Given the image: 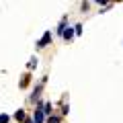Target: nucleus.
<instances>
[{
    "mask_svg": "<svg viewBox=\"0 0 123 123\" xmlns=\"http://www.w3.org/2000/svg\"><path fill=\"white\" fill-rule=\"evenodd\" d=\"M64 29H66V21H62V23H60V27L55 29V31H57V35H62V33H64Z\"/></svg>",
    "mask_w": 123,
    "mask_h": 123,
    "instance_id": "nucleus-7",
    "label": "nucleus"
},
{
    "mask_svg": "<svg viewBox=\"0 0 123 123\" xmlns=\"http://www.w3.org/2000/svg\"><path fill=\"white\" fill-rule=\"evenodd\" d=\"M119 2H121V0H119Z\"/></svg>",
    "mask_w": 123,
    "mask_h": 123,
    "instance_id": "nucleus-14",
    "label": "nucleus"
},
{
    "mask_svg": "<svg viewBox=\"0 0 123 123\" xmlns=\"http://www.w3.org/2000/svg\"><path fill=\"white\" fill-rule=\"evenodd\" d=\"M37 64H39V60H37V57H31V60H29V70L37 68Z\"/></svg>",
    "mask_w": 123,
    "mask_h": 123,
    "instance_id": "nucleus-5",
    "label": "nucleus"
},
{
    "mask_svg": "<svg viewBox=\"0 0 123 123\" xmlns=\"http://www.w3.org/2000/svg\"><path fill=\"white\" fill-rule=\"evenodd\" d=\"M25 123H33V119H25Z\"/></svg>",
    "mask_w": 123,
    "mask_h": 123,
    "instance_id": "nucleus-13",
    "label": "nucleus"
},
{
    "mask_svg": "<svg viewBox=\"0 0 123 123\" xmlns=\"http://www.w3.org/2000/svg\"><path fill=\"white\" fill-rule=\"evenodd\" d=\"M8 119H10L8 115H0V123H8Z\"/></svg>",
    "mask_w": 123,
    "mask_h": 123,
    "instance_id": "nucleus-10",
    "label": "nucleus"
},
{
    "mask_svg": "<svg viewBox=\"0 0 123 123\" xmlns=\"http://www.w3.org/2000/svg\"><path fill=\"white\" fill-rule=\"evenodd\" d=\"M74 33H78V35H80V33H82V25H76L74 27Z\"/></svg>",
    "mask_w": 123,
    "mask_h": 123,
    "instance_id": "nucleus-11",
    "label": "nucleus"
},
{
    "mask_svg": "<svg viewBox=\"0 0 123 123\" xmlns=\"http://www.w3.org/2000/svg\"><path fill=\"white\" fill-rule=\"evenodd\" d=\"M60 121H62L60 117H49V119H47V123H60Z\"/></svg>",
    "mask_w": 123,
    "mask_h": 123,
    "instance_id": "nucleus-9",
    "label": "nucleus"
},
{
    "mask_svg": "<svg viewBox=\"0 0 123 123\" xmlns=\"http://www.w3.org/2000/svg\"><path fill=\"white\" fill-rule=\"evenodd\" d=\"M49 41H51V31H47V33H45V35L41 37L39 41H37V47H39V49L47 47V43H49Z\"/></svg>",
    "mask_w": 123,
    "mask_h": 123,
    "instance_id": "nucleus-2",
    "label": "nucleus"
},
{
    "mask_svg": "<svg viewBox=\"0 0 123 123\" xmlns=\"http://www.w3.org/2000/svg\"><path fill=\"white\" fill-rule=\"evenodd\" d=\"M94 2H98V4H107L109 0H94Z\"/></svg>",
    "mask_w": 123,
    "mask_h": 123,
    "instance_id": "nucleus-12",
    "label": "nucleus"
},
{
    "mask_svg": "<svg viewBox=\"0 0 123 123\" xmlns=\"http://www.w3.org/2000/svg\"><path fill=\"white\" fill-rule=\"evenodd\" d=\"M14 119H17V121H25V111H17V113H14Z\"/></svg>",
    "mask_w": 123,
    "mask_h": 123,
    "instance_id": "nucleus-4",
    "label": "nucleus"
},
{
    "mask_svg": "<svg viewBox=\"0 0 123 123\" xmlns=\"http://www.w3.org/2000/svg\"><path fill=\"white\" fill-rule=\"evenodd\" d=\"M29 80H31V76L27 74V76H23V80H21V88H25L27 84H29Z\"/></svg>",
    "mask_w": 123,
    "mask_h": 123,
    "instance_id": "nucleus-6",
    "label": "nucleus"
},
{
    "mask_svg": "<svg viewBox=\"0 0 123 123\" xmlns=\"http://www.w3.org/2000/svg\"><path fill=\"white\" fill-rule=\"evenodd\" d=\"M43 113L45 115H51V105H49V103H45V105H43Z\"/></svg>",
    "mask_w": 123,
    "mask_h": 123,
    "instance_id": "nucleus-8",
    "label": "nucleus"
},
{
    "mask_svg": "<svg viewBox=\"0 0 123 123\" xmlns=\"http://www.w3.org/2000/svg\"><path fill=\"white\" fill-rule=\"evenodd\" d=\"M43 121H45V113H43V109H41V105H37L35 115H33V123H43Z\"/></svg>",
    "mask_w": 123,
    "mask_h": 123,
    "instance_id": "nucleus-1",
    "label": "nucleus"
},
{
    "mask_svg": "<svg viewBox=\"0 0 123 123\" xmlns=\"http://www.w3.org/2000/svg\"><path fill=\"white\" fill-rule=\"evenodd\" d=\"M62 37H64L66 41H70L72 37H74V27H66V29H64V33H62Z\"/></svg>",
    "mask_w": 123,
    "mask_h": 123,
    "instance_id": "nucleus-3",
    "label": "nucleus"
}]
</instances>
